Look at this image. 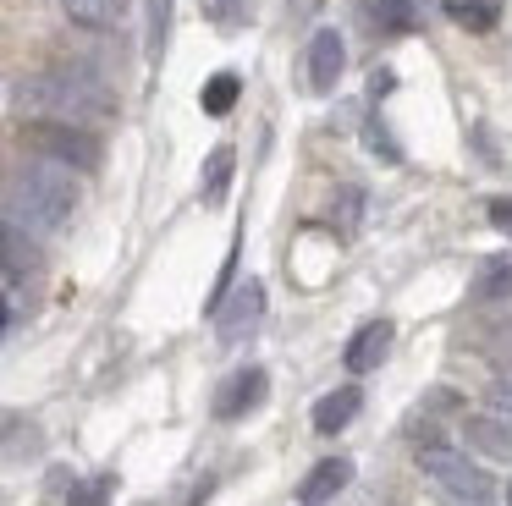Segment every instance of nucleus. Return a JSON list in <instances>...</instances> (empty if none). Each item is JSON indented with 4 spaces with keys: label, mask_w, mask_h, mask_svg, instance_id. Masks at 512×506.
I'll use <instances>...</instances> for the list:
<instances>
[{
    "label": "nucleus",
    "mask_w": 512,
    "mask_h": 506,
    "mask_svg": "<svg viewBox=\"0 0 512 506\" xmlns=\"http://www.w3.org/2000/svg\"><path fill=\"white\" fill-rule=\"evenodd\" d=\"M12 105L34 121H89V116H111L116 99L111 88L100 83L83 66H56V72H34L12 83Z\"/></svg>",
    "instance_id": "f257e3e1"
},
{
    "label": "nucleus",
    "mask_w": 512,
    "mask_h": 506,
    "mask_svg": "<svg viewBox=\"0 0 512 506\" xmlns=\"http://www.w3.org/2000/svg\"><path fill=\"white\" fill-rule=\"evenodd\" d=\"M28 143H34L45 160H61V165H72V171H94V165H100V138L83 132L78 121H34V127H28Z\"/></svg>",
    "instance_id": "20e7f679"
},
{
    "label": "nucleus",
    "mask_w": 512,
    "mask_h": 506,
    "mask_svg": "<svg viewBox=\"0 0 512 506\" xmlns=\"http://www.w3.org/2000/svg\"><path fill=\"white\" fill-rule=\"evenodd\" d=\"M116 495V473H100V479H83L67 490V506H105Z\"/></svg>",
    "instance_id": "6ab92c4d"
},
{
    "label": "nucleus",
    "mask_w": 512,
    "mask_h": 506,
    "mask_svg": "<svg viewBox=\"0 0 512 506\" xmlns=\"http://www.w3.org/2000/svg\"><path fill=\"white\" fill-rule=\"evenodd\" d=\"M358 215H364V193H358V187H342V193H336V204H331V226L342 231V237H353Z\"/></svg>",
    "instance_id": "a211bd4d"
},
{
    "label": "nucleus",
    "mask_w": 512,
    "mask_h": 506,
    "mask_svg": "<svg viewBox=\"0 0 512 506\" xmlns=\"http://www.w3.org/2000/svg\"><path fill=\"white\" fill-rule=\"evenodd\" d=\"M237 72H215L210 83H204V94H199V105H204V116H226V110L237 105Z\"/></svg>",
    "instance_id": "f3484780"
},
{
    "label": "nucleus",
    "mask_w": 512,
    "mask_h": 506,
    "mask_svg": "<svg viewBox=\"0 0 512 506\" xmlns=\"http://www.w3.org/2000/svg\"><path fill=\"white\" fill-rule=\"evenodd\" d=\"M342 66H347L342 33H336V28H320V33L309 39V88H314V94H331L336 77H342Z\"/></svg>",
    "instance_id": "0eeeda50"
},
{
    "label": "nucleus",
    "mask_w": 512,
    "mask_h": 506,
    "mask_svg": "<svg viewBox=\"0 0 512 506\" xmlns=\"http://www.w3.org/2000/svg\"><path fill=\"white\" fill-rule=\"evenodd\" d=\"M452 17L463 22V28H490L496 11H490V6H468V0H452Z\"/></svg>",
    "instance_id": "5701e85b"
},
{
    "label": "nucleus",
    "mask_w": 512,
    "mask_h": 506,
    "mask_svg": "<svg viewBox=\"0 0 512 506\" xmlns=\"http://www.w3.org/2000/svg\"><path fill=\"white\" fill-rule=\"evenodd\" d=\"M485 396H490V407H496V413H507V418H512V374H496Z\"/></svg>",
    "instance_id": "b1692460"
},
{
    "label": "nucleus",
    "mask_w": 512,
    "mask_h": 506,
    "mask_svg": "<svg viewBox=\"0 0 512 506\" xmlns=\"http://www.w3.org/2000/svg\"><path fill=\"white\" fill-rule=\"evenodd\" d=\"M485 215H490V226H496V231H507V237H512V198H490Z\"/></svg>",
    "instance_id": "393cba45"
},
{
    "label": "nucleus",
    "mask_w": 512,
    "mask_h": 506,
    "mask_svg": "<svg viewBox=\"0 0 512 506\" xmlns=\"http://www.w3.org/2000/svg\"><path fill=\"white\" fill-rule=\"evenodd\" d=\"M501 495H507V506H512V479H507V490H501Z\"/></svg>",
    "instance_id": "bb28decb"
},
{
    "label": "nucleus",
    "mask_w": 512,
    "mask_h": 506,
    "mask_svg": "<svg viewBox=\"0 0 512 506\" xmlns=\"http://www.w3.org/2000/svg\"><path fill=\"white\" fill-rule=\"evenodd\" d=\"M61 11H67L78 28H94V33H111L127 22V11H133V0H61Z\"/></svg>",
    "instance_id": "9d476101"
},
{
    "label": "nucleus",
    "mask_w": 512,
    "mask_h": 506,
    "mask_svg": "<svg viewBox=\"0 0 512 506\" xmlns=\"http://www.w3.org/2000/svg\"><path fill=\"white\" fill-rule=\"evenodd\" d=\"M364 11L380 33H408L413 22H419L413 17V0H364Z\"/></svg>",
    "instance_id": "2eb2a0df"
},
{
    "label": "nucleus",
    "mask_w": 512,
    "mask_h": 506,
    "mask_svg": "<svg viewBox=\"0 0 512 506\" xmlns=\"http://www.w3.org/2000/svg\"><path fill=\"white\" fill-rule=\"evenodd\" d=\"M232 171H237V149H232V143L210 149V160H204V176H199L204 204H221V198H226V187H232Z\"/></svg>",
    "instance_id": "ddd939ff"
},
{
    "label": "nucleus",
    "mask_w": 512,
    "mask_h": 506,
    "mask_svg": "<svg viewBox=\"0 0 512 506\" xmlns=\"http://www.w3.org/2000/svg\"><path fill=\"white\" fill-rule=\"evenodd\" d=\"M259 319H265V286L248 275V281L237 286L221 308H215V336H221L226 347H237L243 336H254V330H259Z\"/></svg>",
    "instance_id": "39448f33"
},
{
    "label": "nucleus",
    "mask_w": 512,
    "mask_h": 506,
    "mask_svg": "<svg viewBox=\"0 0 512 506\" xmlns=\"http://www.w3.org/2000/svg\"><path fill=\"white\" fill-rule=\"evenodd\" d=\"M320 6H325V0H298V17H314Z\"/></svg>",
    "instance_id": "a878e982"
},
{
    "label": "nucleus",
    "mask_w": 512,
    "mask_h": 506,
    "mask_svg": "<svg viewBox=\"0 0 512 506\" xmlns=\"http://www.w3.org/2000/svg\"><path fill=\"white\" fill-rule=\"evenodd\" d=\"M391 336H397V330H391V319H369V325L347 341V369H353V374L380 369V363H386V352H391Z\"/></svg>",
    "instance_id": "1a4fd4ad"
},
{
    "label": "nucleus",
    "mask_w": 512,
    "mask_h": 506,
    "mask_svg": "<svg viewBox=\"0 0 512 506\" xmlns=\"http://www.w3.org/2000/svg\"><path fill=\"white\" fill-rule=\"evenodd\" d=\"M78 209V176L61 160H28L12 171L6 187V226L23 231H61Z\"/></svg>",
    "instance_id": "f03ea898"
},
{
    "label": "nucleus",
    "mask_w": 512,
    "mask_h": 506,
    "mask_svg": "<svg viewBox=\"0 0 512 506\" xmlns=\"http://www.w3.org/2000/svg\"><path fill=\"white\" fill-rule=\"evenodd\" d=\"M265 396H270V374L265 369H237L232 380L215 391V418H226V424H232V418L254 413Z\"/></svg>",
    "instance_id": "423d86ee"
},
{
    "label": "nucleus",
    "mask_w": 512,
    "mask_h": 506,
    "mask_svg": "<svg viewBox=\"0 0 512 506\" xmlns=\"http://www.w3.org/2000/svg\"><path fill=\"white\" fill-rule=\"evenodd\" d=\"M419 468L430 473L435 484H441L446 501H457V506H496V479H490L479 462L457 457V451H446V446H419Z\"/></svg>",
    "instance_id": "7ed1b4c3"
},
{
    "label": "nucleus",
    "mask_w": 512,
    "mask_h": 506,
    "mask_svg": "<svg viewBox=\"0 0 512 506\" xmlns=\"http://www.w3.org/2000/svg\"><path fill=\"white\" fill-rule=\"evenodd\" d=\"M166 28H171V0H149V50L166 44Z\"/></svg>",
    "instance_id": "4be33fe9"
},
{
    "label": "nucleus",
    "mask_w": 512,
    "mask_h": 506,
    "mask_svg": "<svg viewBox=\"0 0 512 506\" xmlns=\"http://www.w3.org/2000/svg\"><path fill=\"white\" fill-rule=\"evenodd\" d=\"M347 479H353V462H347V457H325L320 468H314L309 479H303L298 501H303V506H325V501H331V495L342 490Z\"/></svg>",
    "instance_id": "f8f14e48"
},
{
    "label": "nucleus",
    "mask_w": 512,
    "mask_h": 506,
    "mask_svg": "<svg viewBox=\"0 0 512 506\" xmlns=\"http://www.w3.org/2000/svg\"><path fill=\"white\" fill-rule=\"evenodd\" d=\"M468 297H474V303H501V297H512V259H485V270L474 275Z\"/></svg>",
    "instance_id": "4468645a"
},
{
    "label": "nucleus",
    "mask_w": 512,
    "mask_h": 506,
    "mask_svg": "<svg viewBox=\"0 0 512 506\" xmlns=\"http://www.w3.org/2000/svg\"><path fill=\"white\" fill-rule=\"evenodd\" d=\"M23 451H28V457H34V451H39V429L34 424H23V418H6V457H12V462H23Z\"/></svg>",
    "instance_id": "aec40b11"
},
{
    "label": "nucleus",
    "mask_w": 512,
    "mask_h": 506,
    "mask_svg": "<svg viewBox=\"0 0 512 506\" xmlns=\"http://www.w3.org/2000/svg\"><path fill=\"white\" fill-rule=\"evenodd\" d=\"M358 407H364V391H358V385H336L331 396L314 402V429H320V435H336V429L353 424Z\"/></svg>",
    "instance_id": "9b49d317"
},
{
    "label": "nucleus",
    "mask_w": 512,
    "mask_h": 506,
    "mask_svg": "<svg viewBox=\"0 0 512 506\" xmlns=\"http://www.w3.org/2000/svg\"><path fill=\"white\" fill-rule=\"evenodd\" d=\"M463 435H468V446H474L479 457L512 462V418L507 413H474V418H463Z\"/></svg>",
    "instance_id": "6e6552de"
},
{
    "label": "nucleus",
    "mask_w": 512,
    "mask_h": 506,
    "mask_svg": "<svg viewBox=\"0 0 512 506\" xmlns=\"http://www.w3.org/2000/svg\"><path fill=\"white\" fill-rule=\"evenodd\" d=\"M364 143H369V154H375V160H386V165L402 160V149H397V138H391L386 121H369V127H364Z\"/></svg>",
    "instance_id": "412c9836"
},
{
    "label": "nucleus",
    "mask_w": 512,
    "mask_h": 506,
    "mask_svg": "<svg viewBox=\"0 0 512 506\" xmlns=\"http://www.w3.org/2000/svg\"><path fill=\"white\" fill-rule=\"evenodd\" d=\"M28 270H39V248L28 242L23 226H6V275H17V281H23Z\"/></svg>",
    "instance_id": "dca6fc26"
}]
</instances>
